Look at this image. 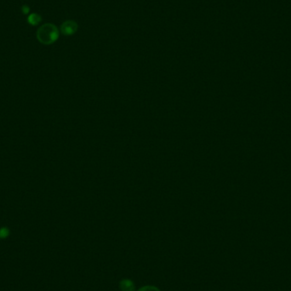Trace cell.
<instances>
[{"label":"cell","instance_id":"obj_1","mask_svg":"<svg viewBox=\"0 0 291 291\" xmlns=\"http://www.w3.org/2000/svg\"><path fill=\"white\" fill-rule=\"evenodd\" d=\"M60 32L57 26L52 23H46L39 27L37 31V39L45 45L56 43L59 39Z\"/></svg>","mask_w":291,"mask_h":291},{"label":"cell","instance_id":"obj_2","mask_svg":"<svg viewBox=\"0 0 291 291\" xmlns=\"http://www.w3.org/2000/svg\"><path fill=\"white\" fill-rule=\"evenodd\" d=\"M78 29V25L73 20H67L60 26V33L65 36H72L75 34Z\"/></svg>","mask_w":291,"mask_h":291},{"label":"cell","instance_id":"obj_3","mask_svg":"<svg viewBox=\"0 0 291 291\" xmlns=\"http://www.w3.org/2000/svg\"><path fill=\"white\" fill-rule=\"evenodd\" d=\"M120 289L122 291H135V284L132 281L128 279H124L119 283Z\"/></svg>","mask_w":291,"mask_h":291},{"label":"cell","instance_id":"obj_4","mask_svg":"<svg viewBox=\"0 0 291 291\" xmlns=\"http://www.w3.org/2000/svg\"><path fill=\"white\" fill-rule=\"evenodd\" d=\"M42 21V17L39 15V14L33 13L27 17V22L32 26H37L39 25L40 22Z\"/></svg>","mask_w":291,"mask_h":291},{"label":"cell","instance_id":"obj_5","mask_svg":"<svg viewBox=\"0 0 291 291\" xmlns=\"http://www.w3.org/2000/svg\"><path fill=\"white\" fill-rule=\"evenodd\" d=\"M9 234V231L8 228H6V227H3V228H1L0 229V238H7Z\"/></svg>","mask_w":291,"mask_h":291},{"label":"cell","instance_id":"obj_6","mask_svg":"<svg viewBox=\"0 0 291 291\" xmlns=\"http://www.w3.org/2000/svg\"><path fill=\"white\" fill-rule=\"evenodd\" d=\"M139 291H160L158 289V288H156L154 286H145V287H142L140 289V290Z\"/></svg>","mask_w":291,"mask_h":291},{"label":"cell","instance_id":"obj_7","mask_svg":"<svg viewBox=\"0 0 291 291\" xmlns=\"http://www.w3.org/2000/svg\"><path fill=\"white\" fill-rule=\"evenodd\" d=\"M22 11L24 15H27V14L29 13V11H30V8H29L27 5H23L22 7Z\"/></svg>","mask_w":291,"mask_h":291}]
</instances>
